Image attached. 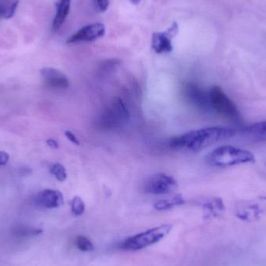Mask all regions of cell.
<instances>
[{"label": "cell", "mask_w": 266, "mask_h": 266, "mask_svg": "<svg viewBox=\"0 0 266 266\" xmlns=\"http://www.w3.org/2000/svg\"><path fill=\"white\" fill-rule=\"evenodd\" d=\"M263 215H266V197L264 196L242 202L238 209V216L243 220L259 218Z\"/></svg>", "instance_id": "cell-9"}, {"label": "cell", "mask_w": 266, "mask_h": 266, "mask_svg": "<svg viewBox=\"0 0 266 266\" xmlns=\"http://www.w3.org/2000/svg\"><path fill=\"white\" fill-rule=\"evenodd\" d=\"M72 0H59L56 4V14L52 23V30L57 31L65 22L70 10Z\"/></svg>", "instance_id": "cell-13"}, {"label": "cell", "mask_w": 266, "mask_h": 266, "mask_svg": "<svg viewBox=\"0 0 266 266\" xmlns=\"http://www.w3.org/2000/svg\"><path fill=\"white\" fill-rule=\"evenodd\" d=\"M46 143L48 144V147L53 149H58L59 147V143L54 139H48L46 141Z\"/></svg>", "instance_id": "cell-24"}, {"label": "cell", "mask_w": 266, "mask_h": 266, "mask_svg": "<svg viewBox=\"0 0 266 266\" xmlns=\"http://www.w3.org/2000/svg\"><path fill=\"white\" fill-rule=\"evenodd\" d=\"M183 93L187 101L196 108L204 111L212 109L209 92L205 91L197 84L194 83L184 84Z\"/></svg>", "instance_id": "cell-6"}, {"label": "cell", "mask_w": 266, "mask_h": 266, "mask_svg": "<svg viewBox=\"0 0 266 266\" xmlns=\"http://www.w3.org/2000/svg\"><path fill=\"white\" fill-rule=\"evenodd\" d=\"M177 182L173 177L165 174L153 175L146 181L144 192L147 194L167 195L175 192Z\"/></svg>", "instance_id": "cell-5"}, {"label": "cell", "mask_w": 266, "mask_h": 266, "mask_svg": "<svg viewBox=\"0 0 266 266\" xmlns=\"http://www.w3.org/2000/svg\"><path fill=\"white\" fill-rule=\"evenodd\" d=\"M237 135V131L231 128L207 127L192 130L170 140L172 148H186L194 152H200L206 147L220 141L230 139Z\"/></svg>", "instance_id": "cell-1"}, {"label": "cell", "mask_w": 266, "mask_h": 266, "mask_svg": "<svg viewBox=\"0 0 266 266\" xmlns=\"http://www.w3.org/2000/svg\"><path fill=\"white\" fill-rule=\"evenodd\" d=\"M19 5V0L0 2V19H10L14 17Z\"/></svg>", "instance_id": "cell-17"}, {"label": "cell", "mask_w": 266, "mask_h": 266, "mask_svg": "<svg viewBox=\"0 0 266 266\" xmlns=\"http://www.w3.org/2000/svg\"><path fill=\"white\" fill-rule=\"evenodd\" d=\"M178 24L176 22L165 32H156L152 36V48L156 53H168L173 50L171 39L178 32Z\"/></svg>", "instance_id": "cell-8"}, {"label": "cell", "mask_w": 266, "mask_h": 266, "mask_svg": "<svg viewBox=\"0 0 266 266\" xmlns=\"http://www.w3.org/2000/svg\"><path fill=\"white\" fill-rule=\"evenodd\" d=\"M105 34V25L101 23H92L84 26L77 32L72 34L67 40L68 44H75L79 42H90L97 40Z\"/></svg>", "instance_id": "cell-7"}, {"label": "cell", "mask_w": 266, "mask_h": 266, "mask_svg": "<svg viewBox=\"0 0 266 266\" xmlns=\"http://www.w3.org/2000/svg\"><path fill=\"white\" fill-rule=\"evenodd\" d=\"M209 97L212 109H214L217 113L230 119L236 121L239 119L240 113L238 108L221 87H213L209 90Z\"/></svg>", "instance_id": "cell-4"}, {"label": "cell", "mask_w": 266, "mask_h": 266, "mask_svg": "<svg viewBox=\"0 0 266 266\" xmlns=\"http://www.w3.org/2000/svg\"><path fill=\"white\" fill-rule=\"evenodd\" d=\"M10 160V155L5 151L0 150V166L6 165Z\"/></svg>", "instance_id": "cell-23"}, {"label": "cell", "mask_w": 266, "mask_h": 266, "mask_svg": "<svg viewBox=\"0 0 266 266\" xmlns=\"http://www.w3.org/2000/svg\"><path fill=\"white\" fill-rule=\"evenodd\" d=\"M205 161L213 167H226L253 163L255 158L248 150L225 145L209 153L205 157Z\"/></svg>", "instance_id": "cell-2"}, {"label": "cell", "mask_w": 266, "mask_h": 266, "mask_svg": "<svg viewBox=\"0 0 266 266\" xmlns=\"http://www.w3.org/2000/svg\"><path fill=\"white\" fill-rule=\"evenodd\" d=\"M41 74L45 80L46 84L51 88L66 89L69 87V81L67 76L56 68L49 67L42 68Z\"/></svg>", "instance_id": "cell-11"}, {"label": "cell", "mask_w": 266, "mask_h": 266, "mask_svg": "<svg viewBox=\"0 0 266 266\" xmlns=\"http://www.w3.org/2000/svg\"><path fill=\"white\" fill-rule=\"evenodd\" d=\"M224 209L222 200L220 198H212L203 205L204 212L207 216H216Z\"/></svg>", "instance_id": "cell-16"}, {"label": "cell", "mask_w": 266, "mask_h": 266, "mask_svg": "<svg viewBox=\"0 0 266 266\" xmlns=\"http://www.w3.org/2000/svg\"><path fill=\"white\" fill-rule=\"evenodd\" d=\"M184 198L181 195H175L172 198L167 199V200H160V201H156V203L154 204V208L163 211V210H167V209H171V208L177 206V205H181L184 203Z\"/></svg>", "instance_id": "cell-15"}, {"label": "cell", "mask_w": 266, "mask_h": 266, "mask_svg": "<svg viewBox=\"0 0 266 266\" xmlns=\"http://www.w3.org/2000/svg\"><path fill=\"white\" fill-rule=\"evenodd\" d=\"M65 135L66 136L67 139L73 144L76 145V146H79L80 144V141L77 139V137L72 132L67 130V131L65 132Z\"/></svg>", "instance_id": "cell-22"}, {"label": "cell", "mask_w": 266, "mask_h": 266, "mask_svg": "<svg viewBox=\"0 0 266 266\" xmlns=\"http://www.w3.org/2000/svg\"><path fill=\"white\" fill-rule=\"evenodd\" d=\"M38 203L47 209L60 207L64 203V198L62 192L53 189H45L38 194Z\"/></svg>", "instance_id": "cell-12"}, {"label": "cell", "mask_w": 266, "mask_h": 266, "mask_svg": "<svg viewBox=\"0 0 266 266\" xmlns=\"http://www.w3.org/2000/svg\"><path fill=\"white\" fill-rule=\"evenodd\" d=\"M50 173L53 175L54 177L60 182H63L66 180V170L63 164H59V163H55L53 165H51V168H50Z\"/></svg>", "instance_id": "cell-18"}, {"label": "cell", "mask_w": 266, "mask_h": 266, "mask_svg": "<svg viewBox=\"0 0 266 266\" xmlns=\"http://www.w3.org/2000/svg\"><path fill=\"white\" fill-rule=\"evenodd\" d=\"M172 229V225L163 224L154 228L133 236L122 242L121 247L126 251H138L145 247L153 245L161 241L169 234Z\"/></svg>", "instance_id": "cell-3"}, {"label": "cell", "mask_w": 266, "mask_h": 266, "mask_svg": "<svg viewBox=\"0 0 266 266\" xmlns=\"http://www.w3.org/2000/svg\"><path fill=\"white\" fill-rule=\"evenodd\" d=\"M244 133L255 142L266 140V121L253 124L246 128Z\"/></svg>", "instance_id": "cell-14"}, {"label": "cell", "mask_w": 266, "mask_h": 266, "mask_svg": "<svg viewBox=\"0 0 266 266\" xmlns=\"http://www.w3.org/2000/svg\"><path fill=\"white\" fill-rule=\"evenodd\" d=\"M71 209L75 216H81L85 211V203L79 196H75L71 201Z\"/></svg>", "instance_id": "cell-19"}, {"label": "cell", "mask_w": 266, "mask_h": 266, "mask_svg": "<svg viewBox=\"0 0 266 266\" xmlns=\"http://www.w3.org/2000/svg\"><path fill=\"white\" fill-rule=\"evenodd\" d=\"M130 111L122 99L118 98L105 111V114L103 115V121H105L106 124L109 122V126H114L122 121H128L130 119Z\"/></svg>", "instance_id": "cell-10"}, {"label": "cell", "mask_w": 266, "mask_h": 266, "mask_svg": "<svg viewBox=\"0 0 266 266\" xmlns=\"http://www.w3.org/2000/svg\"><path fill=\"white\" fill-rule=\"evenodd\" d=\"M96 2H97V7L101 12L106 11L110 3L109 0H96Z\"/></svg>", "instance_id": "cell-21"}, {"label": "cell", "mask_w": 266, "mask_h": 266, "mask_svg": "<svg viewBox=\"0 0 266 266\" xmlns=\"http://www.w3.org/2000/svg\"><path fill=\"white\" fill-rule=\"evenodd\" d=\"M76 247L82 251H91L93 250L92 242L84 236H79L76 240Z\"/></svg>", "instance_id": "cell-20"}, {"label": "cell", "mask_w": 266, "mask_h": 266, "mask_svg": "<svg viewBox=\"0 0 266 266\" xmlns=\"http://www.w3.org/2000/svg\"><path fill=\"white\" fill-rule=\"evenodd\" d=\"M130 1H131L133 4H135V5H137V4L139 3V2H141V0H130Z\"/></svg>", "instance_id": "cell-25"}]
</instances>
